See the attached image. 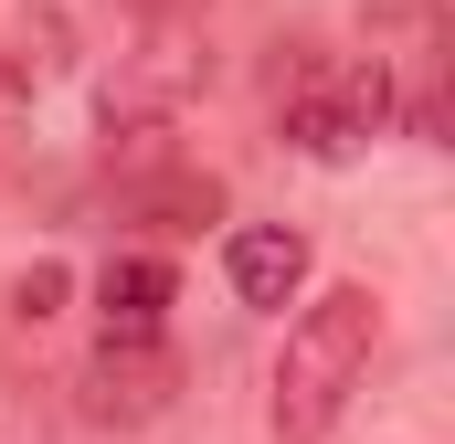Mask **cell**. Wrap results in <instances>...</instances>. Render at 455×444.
I'll return each instance as SVG.
<instances>
[{
	"label": "cell",
	"mask_w": 455,
	"mask_h": 444,
	"mask_svg": "<svg viewBox=\"0 0 455 444\" xmlns=\"http://www.w3.org/2000/svg\"><path fill=\"white\" fill-rule=\"evenodd\" d=\"M64 286H75L64 265H21V275H11V318H21V329H43V318L64 307Z\"/></svg>",
	"instance_id": "7"
},
{
	"label": "cell",
	"mask_w": 455,
	"mask_h": 444,
	"mask_svg": "<svg viewBox=\"0 0 455 444\" xmlns=\"http://www.w3.org/2000/svg\"><path fill=\"white\" fill-rule=\"evenodd\" d=\"M21 96H32V85H21V64H11V53H0V116L21 107Z\"/></svg>",
	"instance_id": "8"
},
{
	"label": "cell",
	"mask_w": 455,
	"mask_h": 444,
	"mask_svg": "<svg viewBox=\"0 0 455 444\" xmlns=\"http://www.w3.org/2000/svg\"><path fill=\"white\" fill-rule=\"evenodd\" d=\"M202 85H212V32H202V11H180V0L127 11V32H116V85H107V127H170Z\"/></svg>",
	"instance_id": "2"
},
{
	"label": "cell",
	"mask_w": 455,
	"mask_h": 444,
	"mask_svg": "<svg viewBox=\"0 0 455 444\" xmlns=\"http://www.w3.org/2000/svg\"><path fill=\"white\" fill-rule=\"evenodd\" d=\"M170 349L159 338H96V360H85V413L96 424H148V413H170Z\"/></svg>",
	"instance_id": "4"
},
{
	"label": "cell",
	"mask_w": 455,
	"mask_h": 444,
	"mask_svg": "<svg viewBox=\"0 0 455 444\" xmlns=\"http://www.w3.org/2000/svg\"><path fill=\"white\" fill-rule=\"evenodd\" d=\"M392 53H307L297 75H286V148H307V159H360L381 127H392Z\"/></svg>",
	"instance_id": "3"
},
{
	"label": "cell",
	"mask_w": 455,
	"mask_h": 444,
	"mask_svg": "<svg viewBox=\"0 0 455 444\" xmlns=\"http://www.w3.org/2000/svg\"><path fill=\"white\" fill-rule=\"evenodd\" d=\"M381 349V297L371 286H329L286 318V349H275V392H265V424L275 444H329V424L349 413L360 370Z\"/></svg>",
	"instance_id": "1"
},
{
	"label": "cell",
	"mask_w": 455,
	"mask_h": 444,
	"mask_svg": "<svg viewBox=\"0 0 455 444\" xmlns=\"http://www.w3.org/2000/svg\"><path fill=\"white\" fill-rule=\"evenodd\" d=\"M223 275L243 307H297V286H307V243L286 233V222H243L223 243Z\"/></svg>",
	"instance_id": "5"
},
{
	"label": "cell",
	"mask_w": 455,
	"mask_h": 444,
	"mask_svg": "<svg viewBox=\"0 0 455 444\" xmlns=\"http://www.w3.org/2000/svg\"><path fill=\"white\" fill-rule=\"evenodd\" d=\"M170 265L159 254H107V275H96V318L107 338H159V307H170Z\"/></svg>",
	"instance_id": "6"
}]
</instances>
